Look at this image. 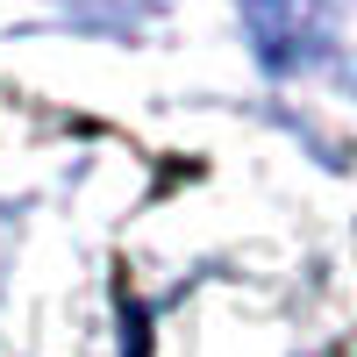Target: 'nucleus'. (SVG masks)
<instances>
[{
	"instance_id": "obj_1",
	"label": "nucleus",
	"mask_w": 357,
	"mask_h": 357,
	"mask_svg": "<svg viewBox=\"0 0 357 357\" xmlns=\"http://www.w3.org/2000/svg\"><path fill=\"white\" fill-rule=\"evenodd\" d=\"M350 0H243V29L264 72H314L336 57Z\"/></svg>"
}]
</instances>
